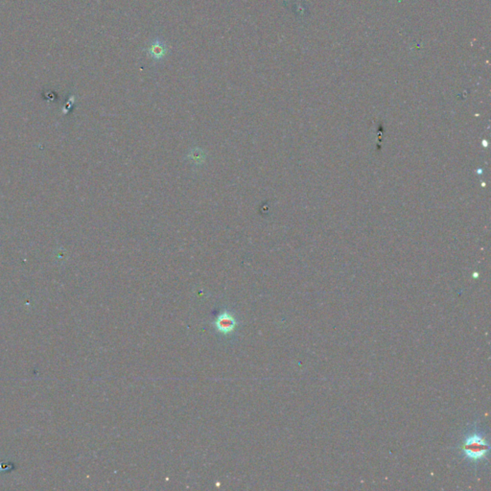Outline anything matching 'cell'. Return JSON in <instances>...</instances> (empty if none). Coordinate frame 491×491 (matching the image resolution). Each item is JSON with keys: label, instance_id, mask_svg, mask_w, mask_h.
Instances as JSON below:
<instances>
[{"label": "cell", "instance_id": "3957f363", "mask_svg": "<svg viewBox=\"0 0 491 491\" xmlns=\"http://www.w3.org/2000/svg\"><path fill=\"white\" fill-rule=\"evenodd\" d=\"M167 51H168V48H167L166 44L158 39H155V41H153V43L150 44V46L147 49V52H148L150 57L154 61L162 60L166 56Z\"/></svg>", "mask_w": 491, "mask_h": 491}, {"label": "cell", "instance_id": "6da1fadb", "mask_svg": "<svg viewBox=\"0 0 491 491\" xmlns=\"http://www.w3.org/2000/svg\"><path fill=\"white\" fill-rule=\"evenodd\" d=\"M489 449L490 446L487 439L478 434H473L467 437L463 445L465 456L472 461L483 460L488 454Z\"/></svg>", "mask_w": 491, "mask_h": 491}, {"label": "cell", "instance_id": "7a4b0ae2", "mask_svg": "<svg viewBox=\"0 0 491 491\" xmlns=\"http://www.w3.org/2000/svg\"><path fill=\"white\" fill-rule=\"evenodd\" d=\"M214 329L221 335L230 336L234 333L238 320L234 315L230 311L221 312L213 321Z\"/></svg>", "mask_w": 491, "mask_h": 491}]
</instances>
